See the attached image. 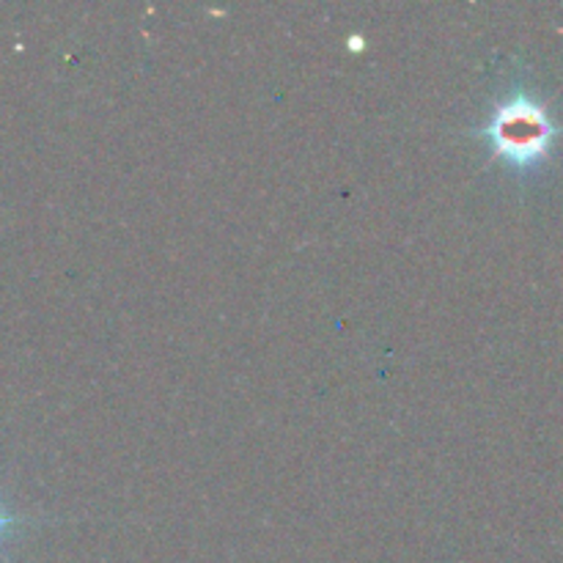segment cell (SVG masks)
I'll return each instance as SVG.
<instances>
[{"instance_id": "6da1fadb", "label": "cell", "mask_w": 563, "mask_h": 563, "mask_svg": "<svg viewBox=\"0 0 563 563\" xmlns=\"http://www.w3.org/2000/svg\"><path fill=\"white\" fill-rule=\"evenodd\" d=\"M561 132L548 104L526 86H515L493 104L489 119L482 126H473L471 135L482 141L506 168L526 176L548 163Z\"/></svg>"}, {"instance_id": "7a4b0ae2", "label": "cell", "mask_w": 563, "mask_h": 563, "mask_svg": "<svg viewBox=\"0 0 563 563\" xmlns=\"http://www.w3.org/2000/svg\"><path fill=\"white\" fill-rule=\"evenodd\" d=\"M14 522H16V517L9 515V511L3 509V504H0V544H3L5 533L11 531V526H14Z\"/></svg>"}]
</instances>
